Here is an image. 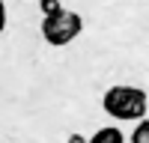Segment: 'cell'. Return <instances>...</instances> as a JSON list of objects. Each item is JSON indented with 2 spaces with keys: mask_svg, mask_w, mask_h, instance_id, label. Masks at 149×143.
Masks as SVG:
<instances>
[{
  "mask_svg": "<svg viewBox=\"0 0 149 143\" xmlns=\"http://www.w3.org/2000/svg\"><path fill=\"white\" fill-rule=\"evenodd\" d=\"M102 107L110 119H146V107L149 99L140 87H131V83H116L102 95Z\"/></svg>",
  "mask_w": 149,
  "mask_h": 143,
  "instance_id": "6da1fadb",
  "label": "cell"
},
{
  "mask_svg": "<svg viewBox=\"0 0 149 143\" xmlns=\"http://www.w3.org/2000/svg\"><path fill=\"white\" fill-rule=\"evenodd\" d=\"M84 30V18L78 12H69V9H60L54 15H45L42 18V39L54 48H63L69 42H74Z\"/></svg>",
  "mask_w": 149,
  "mask_h": 143,
  "instance_id": "7a4b0ae2",
  "label": "cell"
},
{
  "mask_svg": "<svg viewBox=\"0 0 149 143\" xmlns=\"http://www.w3.org/2000/svg\"><path fill=\"white\" fill-rule=\"evenodd\" d=\"M86 143H125V137H122V131L116 125H104V128H98Z\"/></svg>",
  "mask_w": 149,
  "mask_h": 143,
  "instance_id": "3957f363",
  "label": "cell"
},
{
  "mask_svg": "<svg viewBox=\"0 0 149 143\" xmlns=\"http://www.w3.org/2000/svg\"><path fill=\"white\" fill-rule=\"evenodd\" d=\"M131 143H149V119H140L131 131Z\"/></svg>",
  "mask_w": 149,
  "mask_h": 143,
  "instance_id": "277c9868",
  "label": "cell"
},
{
  "mask_svg": "<svg viewBox=\"0 0 149 143\" xmlns=\"http://www.w3.org/2000/svg\"><path fill=\"white\" fill-rule=\"evenodd\" d=\"M39 9H42V15H54L63 6H60V0H39Z\"/></svg>",
  "mask_w": 149,
  "mask_h": 143,
  "instance_id": "5b68a950",
  "label": "cell"
},
{
  "mask_svg": "<svg viewBox=\"0 0 149 143\" xmlns=\"http://www.w3.org/2000/svg\"><path fill=\"white\" fill-rule=\"evenodd\" d=\"M6 30V6H3V0H0V33Z\"/></svg>",
  "mask_w": 149,
  "mask_h": 143,
  "instance_id": "8992f818",
  "label": "cell"
},
{
  "mask_svg": "<svg viewBox=\"0 0 149 143\" xmlns=\"http://www.w3.org/2000/svg\"><path fill=\"white\" fill-rule=\"evenodd\" d=\"M69 143H86V140H84L81 134H72V137H69Z\"/></svg>",
  "mask_w": 149,
  "mask_h": 143,
  "instance_id": "52a82bcc",
  "label": "cell"
}]
</instances>
